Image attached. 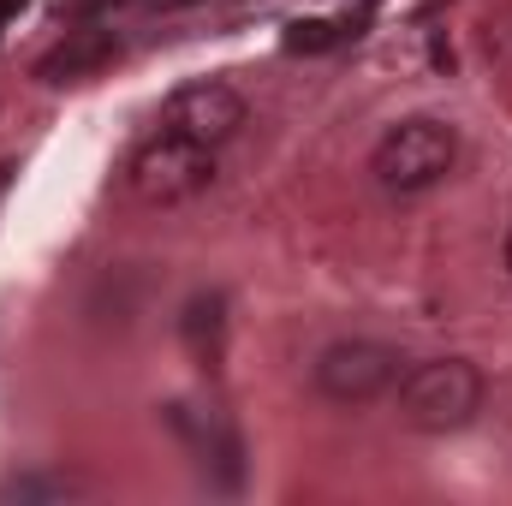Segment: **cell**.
I'll return each instance as SVG.
<instances>
[{
  "instance_id": "cell-6",
  "label": "cell",
  "mask_w": 512,
  "mask_h": 506,
  "mask_svg": "<svg viewBox=\"0 0 512 506\" xmlns=\"http://www.w3.org/2000/svg\"><path fill=\"white\" fill-rule=\"evenodd\" d=\"M114 60H120V36L102 30V24H90V30H66V42H54L36 60V78L42 84H78V78H96Z\"/></svg>"
},
{
  "instance_id": "cell-4",
  "label": "cell",
  "mask_w": 512,
  "mask_h": 506,
  "mask_svg": "<svg viewBox=\"0 0 512 506\" xmlns=\"http://www.w3.org/2000/svg\"><path fill=\"white\" fill-rule=\"evenodd\" d=\"M399 376H405V358L382 340H334L316 358V393L334 405H370L387 387H399Z\"/></svg>"
},
{
  "instance_id": "cell-11",
  "label": "cell",
  "mask_w": 512,
  "mask_h": 506,
  "mask_svg": "<svg viewBox=\"0 0 512 506\" xmlns=\"http://www.w3.org/2000/svg\"><path fill=\"white\" fill-rule=\"evenodd\" d=\"M24 6H30V0H0V12H6V18H12V12H24Z\"/></svg>"
},
{
  "instance_id": "cell-7",
  "label": "cell",
  "mask_w": 512,
  "mask_h": 506,
  "mask_svg": "<svg viewBox=\"0 0 512 506\" xmlns=\"http://www.w3.org/2000/svg\"><path fill=\"white\" fill-rule=\"evenodd\" d=\"M167 423L191 441V453H197V465H203V471H215L227 489L239 483V471H245V465H239V435H233L215 411H197V405H167Z\"/></svg>"
},
{
  "instance_id": "cell-5",
  "label": "cell",
  "mask_w": 512,
  "mask_h": 506,
  "mask_svg": "<svg viewBox=\"0 0 512 506\" xmlns=\"http://www.w3.org/2000/svg\"><path fill=\"white\" fill-rule=\"evenodd\" d=\"M239 126H245V96H239L233 84H215V78L173 90V96H167V108H161V131L191 137V143H203V149L233 143Z\"/></svg>"
},
{
  "instance_id": "cell-1",
  "label": "cell",
  "mask_w": 512,
  "mask_h": 506,
  "mask_svg": "<svg viewBox=\"0 0 512 506\" xmlns=\"http://www.w3.org/2000/svg\"><path fill=\"white\" fill-rule=\"evenodd\" d=\"M483 411V370L465 358H429L399 376V423L417 435H453Z\"/></svg>"
},
{
  "instance_id": "cell-8",
  "label": "cell",
  "mask_w": 512,
  "mask_h": 506,
  "mask_svg": "<svg viewBox=\"0 0 512 506\" xmlns=\"http://www.w3.org/2000/svg\"><path fill=\"white\" fill-rule=\"evenodd\" d=\"M179 334H185L191 358H197L203 370H215L221 352H227V298H221V292H197V298L185 304V316H179Z\"/></svg>"
},
{
  "instance_id": "cell-12",
  "label": "cell",
  "mask_w": 512,
  "mask_h": 506,
  "mask_svg": "<svg viewBox=\"0 0 512 506\" xmlns=\"http://www.w3.org/2000/svg\"><path fill=\"white\" fill-rule=\"evenodd\" d=\"M507 274H512V233H507Z\"/></svg>"
},
{
  "instance_id": "cell-3",
  "label": "cell",
  "mask_w": 512,
  "mask_h": 506,
  "mask_svg": "<svg viewBox=\"0 0 512 506\" xmlns=\"http://www.w3.org/2000/svg\"><path fill=\"white\" fill-rule=\"evenodd\" d=\"M453 161H459L453 126H441V120H399L376 143L370 173H376V185H382L387 197H417V191L441 185L453 173Z\"/></svg>"
},
{
  "instance_id": "cell-2",
  "label": "cell",
  "mask_w": 512,
  "mask_h": 506,
  "mask_svg": "<svg viewBox=\"0 0 512 506\" xmlns=\"http://www.w3.org/2000/svg\"><path fill=\"white\" fill-rule=\"evenodd\" d=\"M209 185H215V149L173 137V131H155L126 161V191L143 209H179V203L203 197Z\"/></svg>"
},
{
  "instance_id": "cell-13",
  "label": "cell",
  "mask_w": 512,
  "mask_h": 506,
  "mask_svg": "<svg viewBox=\"0 0 512 506\" xmlns=\"http://www.w3.org/2000/svg\"><path fill=\"white\" fill-rule=\"evenodd\" d=\"M0 24H6V12H0Z\"/></svg>"
},
{
  "instance_id": "cell-9",
  "label": "cell",
  "mask_w": 512,
  "mask_h": 506,
  "mask_svg": "<svg viewBox=\"0 0 512 506\" xmlns=\"http://www.w3.org/2000/svg\"><path fill=\"white\" fill-rule=\"evenodd\" d=\"M334 42H340V24H328V18H292L286 24V48L292 54H322Z\"/></svg>"
},
{
  "instance_id": "cell-10",
  "label": "cell",
  "mask_w": 512,
  "mask_h": 506,
  "mask_svg": "<svg viewBox=\"0 0 512 506\" xmlns=\"http://www.w3.org/2000/svg\"><path fill=\"white\" fill-rule=\"evenodd\" d=\"M78 483L72 477H30V483H12L6 495H72Z\"/></svg>"
}]
</instances>
